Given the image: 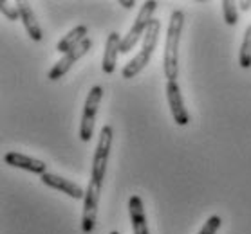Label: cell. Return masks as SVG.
Returning <instances> with one entry per match:
<instances>
[{
    "instance_id": "1",
    "label": "cell",
    "mask_w": 251,
    "mask_h": 234,
    "mask_svg": "<svg viewBox=\"0 0 251 234\" xmlns=\"http://www.w3.org/2000/svg\"><path fill=\"white\" fill-rule=\"evenodd\" d=\"M183 25L184 13L181 9H174L170 15V22H168L165 54H163V70L168 81H176L179 74V42L183 35Z\"/></svg>"
},
{
    "instance_id": "2",
    "label": "cell",
    "mask_w": 251,
    "mask_h": 234,
    "mask_svg": "<svg viewBox=\"0 0 251 234\" xmlns=\"http://www.w3.org/2000/svg\"><path fill=\"white\" fill-rule=\"evenodd\" d=\"M159 33H161V22L157 18H154V20L150 22L145 36H143L141 51L137 52L136 56L132 58L130 62L123 67V70H121V76H123L125 80L136 78V76L150 63V58H152L155 47H157V42H159Z\"/></svg>"
},
{
    "instance_id": "3",
    "label": "cell",
    "mask_w": 251,
    "mask_h": 234,
    "mask_svg": "<svg viewBox=\"0 0 251 234\" xmlns=\"http://www.w3.org/2000/svg\"><path fill=\"white\" fill-rule=\"evenodd\" d=\"M157 9V2L155 0H147L143 7L139 9L137 13L136 20L132 23V27L128 29V33L123 36V40H121V54H126V52H130L136 43L141 40V36L147 33V29H149L150 22L154 20V13Z\"/></svg>"
},
{
    "instance_id": "4",
    "label": "cell",
    "mask_w": 251,
    "mask_h": 234,
    "mask_svg": "<svg viewBox=\"0 0 251 234\" xmlns=\"http://www.w3.org/2000/svg\"><path fill=\"white\" fill-rule=\"evenodd\" d=\"M112 126L105 125L100 131V141H98L96 151L92 157V175L91 178L96 182L103 184L105 173H107V164H109V155L112 148Z\"/></svg>"
},
{
    "instance_id": "5",
    "label": "cell",
    "mask_w": 251,
    "mask_h": 234,
    "mask_svg": "<svg viewBox=\"0 0 251 234\" xmlns=\"http://www.w3.org/2000/svg\"><path fill=\"white\" fill-rule=\"evenodd\" d=\"M103 97V86L96 85L92 86L85 99V106H83V115H81V125H80V139L83 143H89L94 133V123H96L98 106Z\"/></svg>"
},
{
    "instance_id": "6",
    "label": "cell",
    "mask_w": 251,
    "mask_h": 234,
    "mask_svg": "<svg viewBox=\"0 0 251 234\" xmlns=\"http://www.w3.org/2000/svg\"><path fill=\"white\" fill-rule=\"evenodd\" d=\"M103 184L96 180H89V186L85 189V198H83V213H81V231L85 234H91L96 227L98 220V206H100V193H101Z\"/></svg>"
},
{
    "instance_id": "7",
    "label": "cell",
    "mask_w": 251,
    "mask_h": 234,
    "mask_svg": "<svg viewBox=\"0 0 251 234\" xmlns=\"http://www.w3.org/2000/svg\"><path fill=\"white\" fill-rule=\"evenodd\" d=\"M91 49H92V40L91 38H85L80 45H76L73 51H69L67 54H63V56L60 58L54 65H52V69L49 70V74H47L49 81H58L60 78H63V76L69 72V69H71V67H73L80 58L85 56Z\"/></svg>"
},
{
    "instance_id": "8",
    "label": "cell",
    "mask_w": 251,
    "mask_h": 234,
    "mask_svg": "<svg viewBox=\"0 0 251 234\" xmlns=\"http://www.w3.org/2000/svg\"><path fill=\"white\" fill-rule=\"evenodd\" d=\"M166 99H168V106H170L172 117L177 126H186L190 123V115L184 108L183 94H181V86L177 81H168L166 83Z\"/></svg>"
},
{
    "instance_id": "9",
    "label": "cell",
    "mask_w": 251,
    "mask_h": 234,
    "mask_svg": "<svg viewBox=\"0 0 251 234\" xmlns=\"http://www.w3.org/2000/svg\"><path fill=\"white\" fill-rule=\"evenodd\" d=\"M42 184L51 189L62 191L63 194H67V196H71V198H75V200L85 198V191H83V188H81L80 184L73 182V180H67V178L60 177V175H54V173L42 175Z\"/></svg>"
},
{
    "instance_id": "10",
    "label": "cell",
    "mask_w": 251,
    "mask_h": 234,
    "mask_svg": "<svg viewBox=\"0 0 251 234\" xmlns=\"http://www.w3.org/2000/svg\"><path fill=\"white\" fill-rule=\"evenodd\" d=\"M4 162L7 166H13V168H18V170H25V171L36 173V175H46L47 173V164L44 160H38L34 157H29V155L18 153V151H9V153L4 155Z\"/></svg>"
},
{
    "instance_id": "11",
    "label": "cell",
    "mask_w": 251,
    "mask_h": 234,
    "mask_svg": "<svg viewBox=\"0 0 251 234\" xmlns=\"http://www.w3.org/2000/svg\"><path fill=\"white\" fill-rule=\"evenodd\" d=\"M121 38L116 31H112L107 38L105 43V51H103V60H101V70L105 74H112L118 65V54L121 52Z\"/></svg>"
},
{
    "instance_id": "12",
    "label": "cell",
    "mask_w": 251,
    "mask_h": 234,
    "mask_svg": "<svg viewBox=\"0 0 251 234\" xmlns=\"http://www.w3.org/2000/svg\"><path fill=\"white\" fill-rule=\"evenodd\" d=\"M128 211H130L132 233L134 234H150L149 225H147V216H145V207L143 200L137 194H132L128 200Z\"/></svg>"
},
{
    "instance_id": "13",
    "label": "cell",
    "mask_w": 251,
    "mask_h": 234,
    "mask_svg": "<svg viewBox=\"0 0 251 234\" xmlns=\"http://www.w3.org/2000/svg\"><path fill=\"white\" fill-rule=\"evenodd\" d=\"M17 7H18V13H20V20H22L24 27L27 31L29 38L33 42H40L44 38L42 35V27L36 17H34V11L31 9L27 2H17Z\"/></svg>"
},
{
    "instance_id": "14",
    "label": "cell",
    "mask_w": 251,
    "mask_h": 234,
    "mask_svg": "<svg viewBox=\"0 0 251 234\" xmlns=\"http://www.w3.org/2000/svg\"><path fill=\"white\" fill-rule=\"evenodd\" d=\"M87 31H89V27L83 25V23H81V25H76L75 29H71L67 35L56 43V51L62 52V54H67L69 51H73L76 45H80L81 42L87 38Z\"/></svg>"
},
{
    "instance_id": "15",
    "label": "cell",
    "mask_w": 251,
    "mask_h": 234,
    "mask_svg": "<svg viewBox=\"0 0 251 234\" xmlns=\"http://www.w3.org/2000/svg\"><path fill=\"white\" fill-rule=\"evenodd\" d=\"M239 65L242 69L251 67V23L244 31V38H242V45H240L239 52Z\"/></svg>"
},
{
    "instance_id": "16",
    "label": "cell",
    "mask_w": 251,
    "mask_h": 234,
    "mask_svg": "<svg viewBox=\"0 0 251 234\" xmlns=\"http://www.w3.org/2000/svg\"><path fill=\"white\" fill-rule=\"evenodd\" d=\"M221 7H223V17L224 22L228 23L229 27H233L239 23V11H237V4L231 2V0H224L221 2Z\"/></svg>"
},
{
    "instance_id": "17",
    "label": "cell",
    "mask_w": 251,
    "mask_h": 234,
    "mask_svg": "<svg viewBox=\"0 0 251 234\" xmlns=\"http://www.w3.org/2000/svg\"><path fill=\"white\" fill-rule=\"evenodd\" d=\"M221 225H223V220H221V216L213 214V216H210L204 222V225H202V229L199 231V234H215L219 229H221Z\"/></svg>"
},
{
    "instance_id": "18",
    "label": "cell",
    "mask_w": 251,
    "mask_h": 234,
    "mask_svg": "<svg viewBox=\"0 0 251 234\" xmlns=\"http://www.w3.org/2000/svg\"><path fill=\"white\" fill-rule=\"evenodd\" d=\"M0 11H2V15L7 18V20H11V22H15V20H18L20 18V13H18V7H11L9 6V2H6V0H2L0 2Z\"/></svg>"
},
{
    "instance_id": "19",
    "label": "cell",
    "mask_w": 251,
    "mask_h": 234,
    "mask_svg": "<svg viewBox=\"0 0 251 234\" xmlns=\"http://www.w3.org/2000/svg\"><path fill=\"white\" fill-rule=\"evenodd\" d=\"M118 4H120L121 7H125V9H130V7L136 6V2H134V0H118Z\"/></svg>"
},
{
    "instance_id": "20",
    "label": "cell",
    "mask_w": 251,
    "mask_h": 234,
    "mask_svg": "<svg viewBox=\"0 0 251 234\" xmlns=\"http://www.w3.org/2000/svg\"><path fill=\"white\" fill-rule=\"evenodd\" d=\"M239 6H240V9H242V11H250L251 2H250V0H242V2H239Z\"/></svg>"
},
{
    "instance_id": "21",
    "label": "cell",
    "mask_w": 251,
    "mask_h": 234,
    "mask_svg": "<svg viewBox=\"0 0 251 234\" xmlns=\"http://www.w3.org/2000/svg\"><path fill=\"white\" fill-rule=\"evenodd\" d=\"M110 234H120V233H118V231H112V233H110Z\"/></svg>"
}]
</instances>
